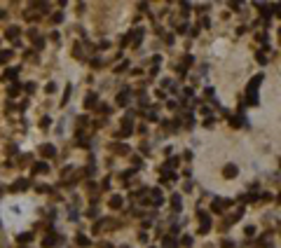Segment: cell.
I'll use <instances>...</instances> for the list:
<instances>
[{
    "instance_id": "cell-9",
    "label": "cell",
    "mask_w": 281,
    "mask_h": 248,
    "mask_svg": "<svg viewBox=\"0 0 281 248\" xmlns=\"http://www.w3.org/2000/svg\"><path fill=\"white\" fill-rule=\"evenodd\" d=\"M94 103H96V94H89L87 96V108H94Z\"/></svg>"
},
{
    "instance_id": "cell-6",
    "label": "cell",
    "mask_w": 281,
    "mask_h": 248,
    "mask_svg": "<svg viewBox=\"0 0 281 248\" xmlns=\"http://www.w3.org/2000/svg\"><path fill=\"white\" fill-rule=\"evenodd\" d=\"M162 246H164V248H176V239L173 237H166L164 241H162Z\"/></svg>"
},
{
    "instance_id": "cell-17",
    "label": "cell",
    "mask_w": 281,
    "mask_h": 248,
    "mask_svg": "<svg viewBox=\"0 0 281 248\" xmlns=\"http://www.w3.org/2000/svg\"><path fill=\"white\" fill-rule=\"evenodd\" d=\"M103 248H112V246H110V243H106V246H103Z\"/></svg>"
},
{
    "instance_id": "cell-1",
    "label": "cell",
    "mask_w": 281,
    "mask_h": 248,
    "mask_svg": "<svg viewBox=\"0 0 281 248\" xmlns=\"http://www.w3.org/2000/svg\"><path fill=\"white\" fill-rule=\"evenodd\" d=\"M199 220H202V227H199V234H206L209 232V227H211V220H209V215L206 213H199Z\"/></svg>"
},
{
    "instance_id": "cell-4",
    "label": "cell",
    "mask_w": 281,
    "mask_h": 248,
    "mask_svg": "<svg viewBox=\"0 0 281 248\" xmlns=\"http://www.w3.org/2000/svg\"><path fill=\"white\" fill-rule=\"evenodd\" d=\"M54 243H56V237H54V234H47V237L42 239V246L47 248V246H54Z\"/></svg>"
},
{
    "instance_id": "cell-16",
    "label": "cell",
    "mask_w": 281,
    "mask_h": 248,
    "mask_svg": "<svg viewBox=\"0 0 281 248\" xmlns=\"http://www.w3.org/2000/svg\"><path fill=\"white\" fill-rule=\"evenodd\" d=\"M16 94H19V87L14 85V87H12V89H10V96H16Z\"/></svg>"
},
{
    "instance_id": "cell-10",
    "label": "cell",
    "mask_w": 281,
    "mask_h": 248,
    "mask_svg": "<svg viewBox=\"0 0 281 248\" xmlns=\"http://www.w3.org/2000/svg\"><path fill=\"white\" fill-rule=\"evenodd\" d=\"M33 171H35V173H42V171H47V164H35Z\"/></svg>"
},
{
    "instance_id": "cell-13",
    "label": "cell",
    "mask_w": 281,
    "mask_h": 248,
    "mask_svg": "<svg viewBox=\"0 0 281 248\" xmlns=\"http://www.w3.org/2000/svg\"><path fill=\"white\" fill-rule=\"evenodd\" d=\"M16 33H19V28H10V31H7V37H12V40H14Z\"/></svg>"
},
{
    "instance_id": "cell-3",
    "label": "cell",
    "mask_w": 281,
    "mask_h": 248,
    "mask_svg": "<svg viewBox=\"0 0 281 248\" xmlns=\"http://www.w3.org/2000/svg\"><path fill=\"white\" fill-rule=\"evenodd\" d=\"M232 176H237V166H234V164H227V166H225V178H232Z\"/></svg>"
},
{
    "instance_id": "cell-12",
    "label": "cell",
    "mask_w": 281,
    "mask_h": 248,
    "mask_svg": "<svg viewBox=\"0 0 281 248\" xmlns=\"http://www.w3.org/2000/svg\"><path fill=\"white\" fill-rule=\"evenodd\" d=\"M12 77H16V70H7V73L2 75V80H12Z\"/></svg>"
},
{
    "instance_id": "cell-8",
    "label": "cell",
    "mask_w": 281,
    "mask_h": 248,
    "mask_svg": "<svg viewBox=\"0 0 281 248\" xmlns=\"http://www.w3.org/2000/svg\"><path fill=\"white\" fill-rule=\"evenodd\" d=\"M54 152H56V150H54L52 145H45V148H42V154H45V157H52Z\"/></svg>"
},
{
    "instance_id": "cell-2",
    "label": "cell",
    "mask_w": 281,
    "mask_h": 248,
    "mask_svg": "<svg viewBox=\"0 0 281 248\" xmlns=\"http://www.w3.org/2000/svg\"><path fill=\"white\" fill-rule=\"evenodd\" d=\"M225 206H230V199H218L213 201V211H223Z\"/></svg>"
},
{
    "instance_id": "cell-11",
    "label": "cell",
    "mask_w": 281,
    "mask_h": 248,
    "mask_svg": "<svg viewBox=\"0 0 281 248\" xmlns=\"http://www.w3.org/2000/svg\"><path fill=\"white\" fill-rule=\"evenodd\" d=\"M10 56H12V52H10V49H7V52H0V63H5V61H7Z\"/></svg>"
},
{
    "instance_id": "cell-14",
    "label": "cell",
    "mask_w": 281,
    "mask_h": 248,
    "mask_svg": "<svg viewBox=\"0 0 281 248\" xmlns=\"http://www.w3.org/2000/svg\"><path fill=\"white\" fill-rule=\"evenodd\" d=\"M173 208H178V211H180V197L178 194H173Z\"/></svg>"
},
{
    "instance_id": "cell-7",
    "label": "cell",
    "mask_w": 281,
    "mask_h": 248,
    "mask_svg": "<svg viewBox=\"0 0 281 248\" xmlns=\"http://www.w3.org/2000/svg\"><path fill=\"white\" fill-rule=\"evenodd\" d=\"M122 206V197H112L110 199V208H120Z\"/></svg>"
},
{
    "instance_id": "cell-5",
    "label": "cell",
    "mask_w": 281,
    "mask_h": 248,
    "mask_svg": "<svg viewBox=\"0 0 281 248\" xmlns=\"http://www.w3.org/2000/svg\"><path fill=\"white\" fill-rule=\"evenodd\" d=\"M26 187H28V180H19V183H14V185H12V190H14V192L26 190Z\"/></svg>"
},
{
    "instance_id": "cell-15",
    "label": "cell",
    "mask_w": 281,
    "mask_h": 248,
    "mask_svg": "<svg viewBox=\"0 0 281 248\" xmlns=\"http://www.w3.org/2000/svg\"><path fill=\"white\" fill-rule=\"evenodd\" d=\"M77 243H80V246H89V239H87V237H80Z\"/></svg>"
}]
</instances>
